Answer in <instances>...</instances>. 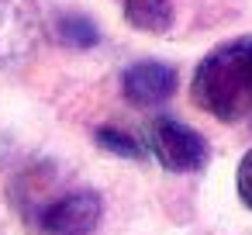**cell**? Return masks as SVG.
<instances>
[{
  "label": "cell",
  "mask_w": 252,
  "mask_h": 235,
  "mask_svg": "<svg viewBox=\"0 0 252 235\" xmlns=\"http://www.w3.org/2000/svg\"><path fill=\"white\" fill-rule=\"evenodd\" d=\"M249 121H252V118H249Z\"/></svg>",
  "instance_id": "obj_10"
},
{
  "label": "cell",
  "mask_w": 252,
  "mask_h": 235,
  "mask_svg": "<svg viewBox=\"0 0 252 235\" xmlns=\"http://www.w3.org/2000/svg\"><path fill=\"white\" fill-rule=\"evenodd\" d=\"M235 187H238V197H242V204L252 211V149H249V152L242 156V163H238Z\"/></svg>",
  "instance_id": "obj_9"
},
{
  "label": "cell",
  "mask_w": 252,
  "mask_h": 235,
  "mask_svg": "<svg viewBox=\"0 0 252 235\" xmlns=\"http://www.w3.org/2000/svg\"><path fill=\"white\" fill-rule=\"evenodd\" d=\"M52 35L69 49H94L100 42L97 25L90 18H83V14H59L56 25H52Z\"/></svg>",
  "instance_id": "obj_7"
},
{
  "label": "cell",
  "mask_w": 252,
  "mask_h": 235,
  "mask_svg": "<svg viewBox=\"0 0 252 235\" xmlns=\"http://www.w3.org/2000/svg\"><path fill=\"white\" fill-rule=\"evenodd\" d=\"M145 142H149V152L156 156V163L169 173H200L211 163L207 138L197 128H190L169 114H159L149 121Z\"/></svg>",
  "instance_id": "obj_3"
},
{
  "label": "cell",
  "mask_w": 252,
  "mask_h": 235,
  "mask_svg": "<svg viewBox=\"0 0 252 235\" xmlns=\"http://www.w3.org/2000/svg\"><path fill=\"white\" fill-rule=\"evenodd\" d=\"M45 38L38 0H0V66L25 63Z\"/></svg>",
  "instance_id": "obj_4"
},
{
  "label": "cell",
  "mask_w": 252,
  "mask_h": 235,
  "mask_svg": "<svg viewBox=\"0 0 252 235\" xmlns=\"http://www.w3.org/2000/svg\"><path fill=\"white\" fill-rule=\"evenodd\" d=\"M180 87V76L169 63H159V59H142V63H131L125 73H121V94L128 104L135 107H156V104H166Z\"/></svg>",
  "instance_id": "obj_5"
},
{
  "label": "cell",
  "mask_w": 252,
  "mask_h": 235,
  "mask_svg": "<svg viewBox=\"0 0 252 235\" xmlns=\"http://www.w3.org/2000/svg\"><path fill=\"white\" fill-rule=\"evenodd\" d=\"M94 138H97V145H100V149H107V152H114V156H125V159H142V145H138L128 132H121V128H114V125L97 128V132H94Z\"/></svg>",
  "instance_id": "obj_8"
},
{
  "label": "cell",
  "mask_w": 252,
  "mask_h": 235,
  "mask_svg": "<svg viewBox=\"0 0 252 235\" xmlns=\"http://www.w3.org/2000/svg\"><path fill=\"white\" fill-rule=\"evenodd\" d=\"M190 101L224 125L252 118V35L221 42L200 59Z\"/></svg>",
  "instance_id": "obj_1"
},
{
  "label": "cell",
  "mask_w": 252,
  "mask_h": 235,
  "mask_svg": "<svg viewBox=\"0 0 252 235\" xmlns=\"http://www.w3.org/2000/svg\"><path fill=\"white\" fill-rule=\"evenodd\" d=\"M25 214L38 235H94L104 218V201L90 187H73L52 197L28 201Z\"/></svg>",
  "instance_id": "obj_2"
},
{
  "label": "cell",
  "mask_w": 252,
  "mask_h": 235,
  "mask_svg": "<svg viewBox=\"0 0 252 235\" xmlns=\"http://www.w3.org/2000/svg\"><path fill=\"white\" fill-rule=\"evenodd\" d=\"M118 4L125 11V21L135 32L162 35L173 25V0H118Z\"/></svg>",
  "instance_id": "obj_6"
}]
</instances>
